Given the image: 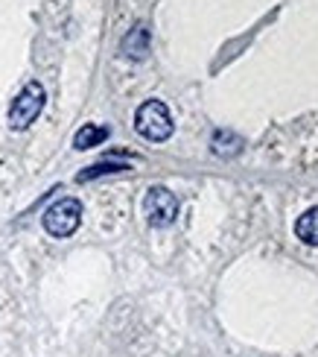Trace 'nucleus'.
<instances>
[{"label": "nucleus", "instance_id": "0eeeda50", "mask_svg": "<svg viewBox=\"0 0 318 357\" xmlns=\"http://www.w3.org/2000/svg\"><path fill=\"white\" fill-rule=\"evenodd\" d=\"M111 129L109 126H97V123H85L77 135H73V146L82 153V150H90V146H100L102 141H109Z\"/></svg>", "mask_w": 318, "mask_h": 357}, {"label": "nucleus", "instance_id": "423d86ee", "mask_svg": "<svg viewBox=\"0 0 318 357\" xmlns=\"http://www.w3.org/2000/svg\"><path fill=\"white\" fill-rule=\"evenodd\" d=\"M242 146H246L242 138L231 129H219V132H214V138H210V150H214V155H222V158H234Z\"/></svg>", "mask_w": 318, "mask_h": 357}, {"label": "nucleus", "instance_id": "20e7f679", "mask_svg": "<svg viewBox=\"0 0 318 357\" xmlns=\"http://www.w3.org/2000/svg\"><path fill=\"white\" fill-rule=\"evenodd\" d=\"M143 214H146L149 226H155V229L173 226L175 217H178V199H175V193L161 188V185L149 188L146 197H143Z\"/></svg>", "mask_w": 318, "mask_h": 357}, {"label": "nucleus", "instance_id": "f257e3e1", "mask_svg": "<svg viewBox=\"0 0 318 357\" xmlns=\"http://www.w3.org/2000/svg\"><path fill=\"white\" fill-rule=\"evenodd\" d=\"M134 129H138V135L146 138V141H152V144H161L173 135V114L170 109L164 106L161 100H146L143 106L134 112Z\"/></svg>", "mask_w": 318, "mask_h": 357}, {"label": "nucleus", "instance_id": "f03ea898", "mask_svg": "<svg viewBox=\"0 0 318 357\" xmlns=\"http://www.w3.org/2000/svg\"><path fill=\"white\" fill-rule=\"evenodd\" d=\"M44 100H47V94H44V85L41 82H26L21 88V94L12 100V109H9V126L12 129H26L29 123H35V117L41 114L44 109Z\"/></svg>", "mask_w": 318, "mask_h": 357}, {"label": "nucleus", "instance_id": "1a4fd4ad", "mask_svg": "<svg viewBox=\"0 0 318 357\" xmlns=\"http://www.w3.org/2000/svg\"><path fill=\"white\" fill-rule=\"evenodd\" d=\"M129 170L126 165H117V161H100V165H90L85 167L79 176H77V182H90V178H97V176H109V173H123Z\"/></svg>", "mask_w": 318, "mask_h": 357}, {"label": "nucleus", "instance_id": "39448f33", "mask_svg": "<svg viewBox=\"0 0 318 357\" xmlns=\"http://www.w3.org/2000/svg\"><path fill=\"white\" fill-rule=\"evenodd\" d=\"M120 50H123L126 59H134V62L146 59V53H149V29L143 24H134L129 29V36L123 38V44H120Z\"/></svg>", "mask_w": 318, "mask_h": 357}, {"label": "nucleus", "instance_id": "7ed1b4c3", "mask_svg": "<svg viewBox=\"0 0 318 357\" xmlns=\"http://www.w3.org/2000/svg\"><path fill=\"white\" fill-rule=\"evenodd\" d=\"M79 222H82V202L73 197L58 199L44 211V229L53 237H70L79 229Z\"/></svg>", "mask_w": 318, "mask_h": 357}, {"label": "nucleus", "instance_id": "6e6552de", "mask_svg": "<svg viewBox=\"0 0 318 357\" xmlns=\"http://www.w3.org/2000/svg\"><path fill=\"white\" fill-rule=\"evenodd\" d=\"M295 234H298V241H304L307 246H318V208H310V211L298 217Z\"/></svg>", "mask_w": 318, "mask_h": 357}]
</instances>
